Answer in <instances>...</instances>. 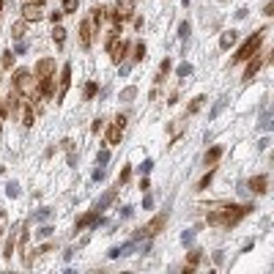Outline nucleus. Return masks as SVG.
<instances>
[{"mask_svg":"<svg viewBox=\"0 0 274 274\" xmlns=\"http://www.w3.org/2000/svg\"><path fill=\"white\" fill-rule=\"evenodd\" d=\"M252 211V206H209L206 222L211 228H233Z\"/></svg>","mask_w":274,"mask_h":274,"instance_id":"obj_1","label":"nucleus"},{"mask_svg":"<svg viewBox=\"0 0 274 274\" xmlns=\"http://www.w3.org/2000/svg\"><path fill=\"white\" fill-rule=\"evenodd\" d=\"M266 33L269 30L266 28H261V30H255V33H252L250 39H247L244 44H241V47H238V52H236V63H244L247 58H252V55L258 52V49H261V44H263V39H266Z\"/></svg>","mask_w":274,"mask_h":274,"instance_id":"obj_2","label":"nucleus"},{"mask_svg":"<svg viewBox=\"0 0 274 274\" xmlns=\"http://www.w3.org/2000/svg\"><path fill=\"white\" fill-rule=\"evenodd\" d=\"M14 88L25 96V99H36V88H39V80L30 77L28 69H17L14 72Z\"/></svg>","mask_w":274,"mask_h":274,"instance_id":"obj_3","label":"nucleus"},{"mask_svg":"<svg viewBox=\"0 0 274 274\" xmlns=\"http://www.w3.org/2000/svg\"><path fill=\"white\" fill-rule=\"evenodd\" d=\"M129 49H132V44L124 42L121 36H115V39L107 42V52H110V58H113V63H118V66H121V60L129 55Z\"/></svg>","mask_w":274,"mask_h":274,"instance_id":"obj_4","label":"nucleus"},{"mask_svg":"<svg viewBox=\"0 0 274 274\" xmlns=\"http://www.w3.org/2000/svg\"><path fill=\"white\" fill-rule=\"evenodd\" d=\"M165 222H167V214H156L154 220L148 222V225H143L140 230L135 233V241H140V238H154L156 233H159L162 228H165Z\"/></svg>","mask_w":274,"mask_h":274,"instance_id":"obj_5","label":"nucleus"},{"mask_svg":"<svg viewBox=\"0 0 274 274\" xmlns=\"http://www.w3.org/2000/svg\"><path fill=\"white\" fill-rule=\"evenodd\" d=\"M263 63H269V58H263V55H258V52L252 55V58H247V72H244V77H241V80H244V83H250V80L261 72Z\"/></svg>","mask_w":274,"mask_h":274,"instance_id":"obj_6","label":"nucleus"},{"mask_svg":"<svg viewBox=\"0 0 274 274\" xmlns=\"http://www.w3.org/2000/svg\"><path fill=\"white\" fill-rule=\"evenodd\" d=\"M93 33H96L93 22H91V19H83V22H80V47L83 49H88L91 44H93Z\"/></svg>","mask_w":274,"mask_h":274,"instance_id":"obj_7","label":"nucleus"},{"mask_svg":"<svg viewBox=\"0 0 274 274\" xmlns=\"http://www.w3.org/2000/svg\"><path fill=\"white\" fill-rule=\"evenodd\" d=\"M69 85H72V63H66L63 69H60V80H58V101L66 96V91H69Z\"/></svg>","mask_w":274,"mask_h":274,"instance_id":"obj_8","label":"nucleus"},{"mask_svg":"<svg viewBox=\"0 0 274 274\" xmlns=\"http://www.w3.org/2000/svg\"><path fill=\"white\" fill-rule=\"evenodd\" d=\"M49 74H55V60H52V58H42V60L36 63V80L49 77Z\"/></svg>","mask_w":274,"mask_h":274,"instance_id":"obj_9","label":"nucleus"},{"mask_svg":"<svg viewBox=\"0 0 274 274\" xmlns=\"http://www.w3.org/2000/svg\"><path fill=\"white\" fill-rule=\"evenodd\" d=\"M22 17L28 19V22H39V19L44 17V11H42V6H39V3H25Z\"/></svg>","mask_w":274,"mask_h":274,"instance_id":"obj_10","label":"nucleus"},{"mask_svg":"<svg viewBox=\"0 0 274 274\" xmlns=\"http://www.w3.org/2000/svg\"><path fill=\"white\" fill-rule=\"evenodd\" d=\"M115 195H118V186H110V189L104 192V195H101L99 200H96V206H93V209L101 214V211H104V209H107V206H110V203L115 200Z\"/></svg>","mask_w":274,"mask_h":274,"instance_id":"obj_11","label":"nucleus"},{"mask_svg":"<svg viewBox=\"0 0 274 274\" xmlns=\"http://www.w3.org/2000/svg\"><path fill=\"white\" fill-rule=\"evenodd\" d=\"M135 6H137V0H118V6H115V14H118L121 19H129L132 14H135Z\"/></svg>","mask_w":274,"mask_h":274,"instance_id":"obj_12","label":"nucleus"},{"mask_svg":"<svg viewBox=\"0 0 274 274\" xmlns=\"http://www.w3.org/2000/svg\"><path fill=\"white\" fill-rule=\"evenodd\" d=\"M19 110H22V124H25V126H33V121H36V113H33V101L25 99L22 104H19Z\"/></svg>","mask_w":274,"mask_h":274,"instance_id":"obj_13","label":"nucleus"},{"mask_svg":"<svg viewBox=\"0 0 274 274\" xmlns=\"http://www.w3.org/2000/svg\"><path fill=\"white\" fill-rule=\"evenodd\" d=\"M222 154H225V151H222V145H214V148H209V151H206V156H203V165H206V167H214L217 162L222 159Z\"/></svg>","mask_w":274,"mask_h":274,"instance_id":"obj_14","label":"nucleus"},{"mask_svg":"<svg viewBox=\"0 0 274 274\" xmlns=\"http://www.w3.org/2000/svg\"><path fill=\"white\" fill-rule=\"evenodd\" d=\"M250 186L252 192H255V195H266V189H269V179L266 176H255V179H250Z\"/></svg>","mask_w":274,"mask_h":274,"instance_id":"obj_15","label":"nucleus"},{"mask_svg":"<svg viewBox=\"0 0 274 274\" xmlns=\"http://www.w3.org/2000/svg\"><path fill=\"white\" fill-rule=\"evenodd\" d=\"M135 244H137V241L132 238V241H126V244H121V247H113L107 255H110V258H124V255H129V252L135 250Z\"/></svg>","mask_w":274,"mask_h":274,"instance_id":"obj_16","label":"nucleus"},{"mask_svg":"<svg viewBox=\"0 0 274 274\" xmlns=\"http://www.w3.org/2000/svg\"><path fill=\"white\" fill-rule=\"evenodd\" d=\"M96 217H99V211H88V214H83V217H80V220H77V225H74V230H85V228H88V225H93V222H96Z\"/></svg>","mask_w":274,"mask_h":274,"instance_id":"obj_17","label":"nucleus"},{"mask_svg":"<svg viewBox=\"0 0 274 274\" xmlns=\"http://www.w3.org/2000/svg\"><path fill=\"white\" fill-rule=\"evenodd\" d=\"M236 39H238L236 30H225V33H222V39H220V47L222 49H230L233 44H236Z\"/></svg>","mask_w":274,"mask_h":274,"instance_id":"obj_18","label":"nucleus"},{"mask_svg":"<svg viewBox=\"0 0 274 274\" xmlns=\"http://www.w3.org/2000/svg\"><path fill=\"white\" fill-rule=\"evenodd\" d=\"M121 135H124V126L113 124V126H110V129H107V143H110V145L121 143Z\"/></svg>","mask_w":274,"mask_h":274,"instance_id":"obj_19","label":"nucleus"},{"mask_svg":"<svg viewBox=\"0 0 274 274\" xmlns=\"http://www.w3.org/2000/svg\"><path fill=\"white\" fill-rule=\"evenodd\" d=\"M200 261H203V250H192V255H189V261H186V272H195L197 266H200Z\"/></svg>","mask_w":274,"mask_h":274,"instance_id":"obj_20","label":"nucleus"},{"mask_svg":"<svg viewBox=\"0 0 274 274\" xmlns=\"http://www.w3.org/2000/svg\"><path fill=\"white\" fill-rule=\"evenodd\" d=\"M206 104V96H195V99L189 101V107H186V115H195V113H200V107Z\"/></svg>","mask_w":274,"mask_h":274,"instance_id":"obj_21","label":"nucleus"},{"mask_svg":"<svg viewBox=\"0 0 274 274\" xmlns=\"http://www.w3.org/2000/svg\"><path fill=\"white\" fill-rule=\"evenodd\" d=\"M14 58H17V55H14V49H6V52H3V58H0V69H11Z\"/></svg>","mask_w":274,"mask_h":274,"instance_id":"obj_22","label":"nucleus"},{"mask_svg":"<svg viewBox=\"0 0 274 274\" xmlns=\"http://www.w3.org/2000/svg\"><path fill=\"white\" fill-rule=\"evenodd\" d=\"M52 42L58 44V47H63V42H66V30L60 28V25H55V28H52Z\"/></svg>","mask_w":274,"mask_h":274,"instance_id":"obj_23","label":"nucleus"},{"mask_svg":"<svg viewBox=\"0 0 274 274\" xmlns=\"http://www.w3.org/2000/svg\"><path fill=\"white\" fill-rule=\"evenodd\" d=\"M225 104H228V99H225V96H222V99H217V104L211 107V113H209V121H214L217 115H220L222 110H225Z\"/></svg>","mask_w":274,"mask_h":274,"instance_id":"obj_24","label":"nucleus"},{"mask_svg":"<svg viewBox=\"0 0 274 274\" xmlns=\"http://www.w3.org/2000/svg\"><path fill=\"white\" fill-rule=\"evenodd\" d=\"M132 49H135V55H132V60H135V63H137V60H145V44L143 42H137Z\"/></svg>","mask_w":274,"mask_h":274,"instance_id":"obj_25","label":"nucleus"},{"mask_svg":"<svg viewBox=\"0 0 274 274\" xmlns=\"http://www.w3.org/2000/svg\"><path fill=\"white\" fill-rule=\"evenodd\" d=\"M135 96H137V88H135V85H129V88L121 91V101H126V104H129V101H135Z\"/></svg>","mask_w":274,"mask_h":274,"instance_id":"obj_26","label":"nucleus"},{"mask_svg":"<svg viewBox=\"0 0 274 274\" xmlns=\"http://www.w3.org/2000/svg\"><path fill=\"white\" fill-rule=\"evenodd\" d=\"M25 30H28V19H25V22H17V25H14V28H11V36H14V39H22V36H25Z\"/></svg>","mask_w":274,"mask_h":274,"instance_id":"obj_27","label":"nucleus"},{"mask_svg":"<svg viewBox=\"0 0 274 274\" xmlns=\"http://www.w3.org/2000/svg\"><path fill=\"white\" fill-rule=\"evenodd\" d=\"M170 69H173V63H170V60L165 58V60H162V63H159V74H156V83H159V80L165 77L167 72H170Z\"/></svg>","mask_w":274,"mask_h":274,"instance_id":"obj_28","label":"nucleus"},{"mask_svg":"<svg viewBox=\"0 0 274 274\" xmlns=\"http://www.w3.org/2000/svg\"><path fill=\"white\" fill-rule=\"evenodd\" d=\"M176 74H179L181 80H186V77H189V74H192V63H181L179 69H176Z\"/></svg>","mask_w":274,"mask_h":274,"instance_id":"obj_29","label":"nucleus"},{"mask_svg":"<svg viewBox=\"0 0 274 274\" xmlns=\"http://www.w3.org/2000/svg\"><path fill=\"white\" fill-rule=\"evenodd\" d=\"M258 129H261V132H269V129H272V113H263V118H261V124H258Z\"/></svg>","mask_w":274,"mask_h":274,"instance_id":"obj_30","label":"nucleus"},{"mask_svg":"<svg viewBox=\"0 0 274 274\" xmlns=\"http://www.w3.org/2000/svg\"><path fill=\"white\" fill-rule=\"evenodd\" d=\"M14 241H17V236L11 233V236L6 238V250H3V255H6V258H11V255H14Z\"/></svg>","mask_w":274,"mask_h":274,"instance_id":"obj_31","label":"nucleus"},{"mask_svg":"<svg viewBox=\"0 0 274 274\" xmlns=\"http://www.w3.org/2000/svg\"><path fill=\"white\" fill-rule=\"evenodd\" d=\"M6 195L8 197H19V184H17V181H8V184H6Z\"/></svg>","mask_w":274,"mask_h":274,"instance_id":"obj_32","label":"nucleus"},{"mask_svg":"<svg viewBox=\"0 0 274 274\" xmlns=\"http://www.w3.org/2000/svg\"><path fill=\"white\" fill-rule=\"evenodd\" d=\"M96 93H99V85H96V83H88V85H85V99H88V101L93 99Z\"/></svg>","mask_w":274,"mask_h":274,"instance_id":"obj_33","label":"nucleus"},{"mask_svg":"<svg viewBox=\"0 0 274 274\" xmlns=\"http://www.w3.org/2000/svg\"><path fill=\"white\" fill-rule=\"evenodd\" d=\"M107 162H110V151L101 148L99 154H96V165H107Z\"/></svg>","mask_w":274,"mask_h":274,"instance_id":"obj_34","label":"nucleus"},{"mask_svg":"<svg viewBox=\"0 0 274 274\" xmlns=\"http://www.w3.org/2000/svg\"><path fill=\"white\" fill-rule=\"evenodd\" d=\"M181 241H184V247H192V241H195V230H184L181 233Z\"/></svg>","mask_w":274,"mask_h":274,"instance_id":"obj_35","label":"nucleus"},{"mask_svg":"<svg viewBox=\"0 0 274 274\" xmlns=\"http://www.w3.org/2000/svg\"><path fill=\"white\" fill-rule=\"evenodd\" d=\"M189 33H192V25L189 22H181L179 25V36L181 39H189Z\"/></svg>","mask_w":274,"mask_h":274,"instance_id":"obj_36","label":"nucleus"},{"mask_svg":"<svg viewBox=\"0 0 274 274\" xmlns=\"http://www.w3.org/2000/svg\"><path fill=\"white\" fill-rule=\"evenodd\" d=\"M77 3H80V0H63V14L77 11Z\"/></svg>","mask_w":274,"mask_h":274,"instance_id":"obj_37","label":"nucleus"},{"mask_svg":"<svg viewBox=\"0 0 274 274\" xmlns=\"http://www.w3.org/2000/svg\"><path fill=\"white\" fill-rule=\"evenodd\" d=\"M49 214H52V211H49V209H39L36 214H33V222H44Z\"/></svg>","mask_w":274,"mask_h":274,"instance_id":"obj_38","label":"nucleus"},{"mask_svg":"<svg viewBox=\"0 0 274 274\" xmlns=\"http://www.w3.org/2000/svg\"><path fill=\"white\" fill-rule=\"evenodd\" d=\"M52 233H55L52 225H42V228H39V238H49Z\"/></svg>","mask_w":274,"mask_h":274,"instance_id":"obj_39","label":"nucleus"},{"mask_svg":"<svg viewBox=\"0 0 274 274\" xmlns=\"http://www.w3.org/2000/svg\"><path fill=\"white\" fill-rule=\"evenodd\" d=\"M129 176H132V167H124V170H121V176H118V186H124L126 181H129Z\"/></svg>","mask_w":274,"mask_h":274,"instance_id":"obj_40","label":"nucleus"},{"mask_svg":"<svg viewBox=\"0 0 274 274\" xmlns=\"http://www.w3.org/2000/svg\"><path fill=\"white\" fill-rule=\"evenodd\" d=\"M211 176H214V173H211V167H209V176H206V179L197 184V189H209V186H211Z\"/></svg>","mask_w":274,"mask_h":274,"instance_id":"obj_41","label":"nucleus"},{"mask_svg":"<svg viewBox=\"0 0 274 274\" xmlns=\"http://www.w3.org/2000/svg\"><path fill=\"white\" fill-rule=\"evenodd\" d=\"M269 145H272V137H261V140H258V151H266Z\"/></svg>","mask_w":274,"mask_h":274,"instance_id":"obj_42","label":"nucleus"},{"mask_svg":"<svg viewBox=\"0 0 274 274\" xmlns=\"http://www.w3.org/2000/svg\"><path fill=\"white\" fill-rule=\"evenodd\" d=\"M151 170H154V162H151V159H145L143 165H140V173L145 176V173H151Z\"/></svg>","mask_w":274,"mask_h":274,"instance_id":"obj_43","label":"nucleus"},{"mask_svg":"<svg viewBox=\"0 0 274 274\" xmlns=\"http://www.w3.org/2000/svg\"><path fill=\"white\" fill-rule=\"evenodd\" d=\"M22 52H28V42H22V39H19V44L14 47V55H22Z\"/></svg>","mask_w":274,"mask_h":274,"instance_id":"obj_44","label":"nucleus"},{"mask_svg":"<svg viewBox=\"0 0 274 274\" xmlns=\"http://www.w3.org/2000/svg\"><path fill=\"white\" fill-rule=\"evenodd\" d=\"M132 214H135V209H132V206H124V209H121V217H124V220H129Z\"/></svg>","mask_w":274,"mask_h":274,"instance_id":"obj_45","label":"nucleus"},{"mask_svg":"<svg viewBox=\"0 0 274 274\" xmlns=\"http://www.w3.org/2000/svg\"><path fill=\"white\" fill-rule=\"evenodd\" d=\"M91 129H93V132H101V129H104V118H96V121H93V126H91Z\"/></svg>","mask_w":274,"mask_h":274,"instance_id":"obj_46","label":"nucleus"},{"mask_svg":"<svg viewBox=\"0 0 274 274\" xmlns=\"http://www.w3.org/2000/svg\"><path fill=\"white\" fill-rule=\"evenodd\" d=\"M263 14H266V17H272V14H274V3H272V0L263 6Z\"/></svg>","mask_w":274,"mask_h":274,"instance_id":"obj_47","label":"nucleus"},{"mask_svg":"<svg viewBox=\"0 0 274 274\" xmlns=\"http://www.w3.org/2000/svg\"><path fill=\"white\" fill-rule=\"evenodd\" d=\"M140 189H143V192H148V189H151V181L145 179V176H143V179H140Z\"/></svg>","mask_w":274,"mask_h":274,"instance_id":"obj_48","label":"nucleus"},{"mask_svg":"<svg viewBox=\"0 0 274 274\" xmlns=\"http://www.w3.org/2000/svg\"><path fill=\"white\" fill-rule=\"evenodd\" d=\"M151 206H154V197L145 195V197H143V209H151Z\"/></svg>","mask_w":274,"mask_h":274,"instance_id":"obj_49","label":"nucleus"},{"mask_svg":"<svg viewBox=\"0 0 274 274\" xmlns=\"http://www.w3.org/2000/svg\"><path fill=\"white\" fill-rule=\"evenodd\" d=\"M101 179H104V170H101V167H96V170H93V181H101Z\"/></svg>","mask_w":274,"mask_h":274,"instance_id":"obj_50","label":"nucleus"},{"mask_svg":"<svg viewBox=\"0 0 274 274\" xmlns=\"http://www.w3.org/2000/svg\"><path fill=\"white\" fill-rule=\"evenodd\" d=\"M60 17H63V11H52V14H49V19H52V22H55V25H58V22H60Z\"/></svg>","mask_w":274,"mask_h":274,"instance_id":"obj_51","label":"nucleus"},{"mask_svg":"<svg viewBox=\"0 0 274 274\" xmlns=\"http://www.w3.org/2000/svg\"><path fill=\"white\" fill-rule=\"evenodd\" d=\"M69 165H72V167H77V156H74V148L69 151Z\"/></svg>","mask_w":274,"mask_h":274,"instance_id":"obj_52","label":"nucleus"},{"mask_svg":"<svg viewBox=\"0 0 274 274\" xmlns=\"http://www.w3.org/2000/svg\"><path fill=\"white\" fill-rule=\"evenodd\" d=\"M113 124H118V126H126V115H115V121Z\"/></svg>","mask_w":274,"mask_h":274,"instance_id":"obj_53","label":"nucleus"},{"mask_svg":"<svg viewBox=\"0 0 274 274\" xmlns=\"http://www.w3.org/2000/svg\"><path fill=\"white\" fill-rule=\"evenodd\" d=\"M25 3H39V6H42V3H44V0H25Z\"/></svg>","mask_w":274,"mask_h":274,"instance_id":"obj_54","label":"nucleus"},{"mask_svg":"<svg viewBox=\"0 0 274 274\" xmlns=\"http://www.w3.org/2000/svg\"><path fill=\"white\" fill-rule=\"evenodd\" d=\"M0 135H3V118H0Z\"/></svg>","mask_w":274,"mask_h":274,"instance_id":"obj_55","label":"nucleus"},{"mask_svg":"<svg viewBox=\"0 0 274 274\" xmlns=\"http://www.w3.org/2000/svg\"><path fill=\"white\" fill-rule=\"evenodd\" d=\"M3 6H6V0H0V8H3Z\"/></svg>","mask_w":274,"mask_h":274,"instance_id":"obj_56","label":"nucleus"},{"mask_svg":"<svg viewBox=\"0 0 274 274\" xmlns=\"http://www.w3.org/2000/svg\"><path fill=\"white\" fill-rule=\"evenodd\" d=\"M181 3H184V6H189V0H181Z\"/></svg>","mask_w":274,"mask_h":274,"instance_id":"obj_57","label":"nucleus"},{"mask_svg":"<svg viewBox=\"0 0 274 274\" xmlns=\"http://www.w3.org/2000/svg\"><path fill=\"white\" fill-rule=\"evenodd\" d=\"M0 236H3V228H0Z\"/></svg>","mask_w":274,"mask_h":274,"instance_id":"obj_58","label":"nucleus"},{"mask_svg":"<svg viewBox=\"0 0 274 274\" xmlns=\"http://www.w3.org/2000/svg\"><path fill=\"white\" fill-rule=\"evenodd\" d=\"M0 217H3V209H0Z\"/></svg>","mask_w":274,"mask_h":274,"instance_id":"obj_59","label":"nucleus"}]
</instances>
